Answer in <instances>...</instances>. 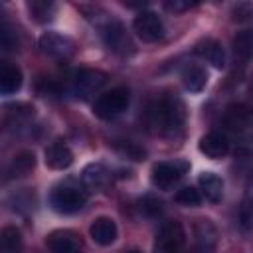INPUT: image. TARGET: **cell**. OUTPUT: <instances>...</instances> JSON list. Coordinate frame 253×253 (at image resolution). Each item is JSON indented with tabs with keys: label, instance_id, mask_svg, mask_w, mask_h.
<instances>
[{
	"label": "cell",
	"instance_id": "1",
	"mask_svg": "<svg viewBox=\"0 0 253 253\" xmlns=\"http://www.w3.org/2000/svg\"><path fill=\"white\" fill-rule=\"evenodd\" d=\"M150 126L160 134H174L186 121V107L176 95H164L156 99L148 111Z\"/></svg>",
	"mask_w": 253,
	"mask_h": 253
},
{
	"label": "cell",
	"instance_id": "2",
	"mask_svg": "<svg viewBox=\"0 0 253 253\" xmlns=\"http://www.w3.org/2000/svg\"><path fill=\"white\" fill-rule=\"evenodd\" d=\"M128 101H130V95H128V89L125 87H115L103 95H99L93 103V113L99 117V119H115L119 117L121 113L126 111L128 107Z\"/></svg>",
	"mask_w": 253,
	"mask_h": 253
},
{
	"label": "cell",
	"instance_id": "3",
	"mask_svg": "<svg viewBox=\"0 0 253 253\" xmlns=\"http://www.w3.org/2000/svg\"><path fill=\"white\" fill-rule=\"evenodd\" d=\"M87 202V192L77 186H57L51 196L49 204L57 213H75Z\"/></svg>",
	"mask_w": 253,
	"mask_h": 253
},
{
	"label": "cell",
	"instance_id": "4",
	"mask_svg": "<svg viewBox=\"0 0 253 253\" xmlns=\"http://www.w3.org/2000/svg\"><path fill=\"white\" fill-rule=\"evenodd\" d=\"M186 233L180 221H164L154 239V253H182Z\"/></svg>",
	"mask_w": 253,
	"mask_h": 253
},
{
	"label": "cell",
	"instance_id": "5",
	"mask_svg": "<svg viewBox=\"0 0 253 253\" xmlns=\"http://www.w3.org/2000/svg\"><path fill=\"white\" fill-rule=\"evenodd\" d=\"M132 30L134 34L146 42V43H152V42H158L162 36H164V26H162V20L158 18L156 12H150V10H142L134 16L132 20Z\"/></svg>",
	"mask_w": 253,
	"mask_h": 253
},
{
	"label": "cell",
	"instance_id": "6",
	"mask_svg": "<svg viewBox=\"0 0 253 253\" xmlns=\"http://www.w3.org/2000/svg\"><path fill=\"white\" fill-rule=\"evenodd\" d=\"M188 170V162L174 160V162H158L152 166L150 180L158 190H170Z\"/></svg>",
	"mask_w": 253,
	"mask_h": 253
},
{
	"label": "cell",
	"instance_id": "7",
	"mask_svg": "<svg viewBox=\"0 0 253 253\" xmlns=\"http://www.w3.org/2000/svg\"><path fill=\"white\" fill-rule=\"evenodd\" d=\"M40 49L53 59H67L75 51V42L69 36L57 32H45L40 36Z\"/></svg>",
	"mask_w": 253,
	"mask_h": 253
},
{
	"label": "cell",
	"instance_id": "8",
	"mask_svg": "<svg viewBox=\"0 0 253 253\" xmlns=\"http://www.w3.org/2000/svg\"><path fill=\"white\" fill-rule=\"evenodd\" d=\"M45 245L51 253H81V241L71 229H55L47 235Z\"/></svg>",
	"mask_w": 253,
	"mask_h": 253
},
{
	"label": "cell",
	"instance_id": "9",
	"mask_svg": "<svg viewBox=\"0 0 253 253\" xmlns=\"http://www.w3.org/2000/svg\"><path fill=\"white\" fill-rule=\"evenodd\" d=\"M107 81V75L103 71H97V69H81L75 73V79H73V87H75V93L79 97H89L91 93L99 91Z\"/></svg>",
	"mask_w": 253,
	"mask_h": 253
},
{
	"label": "cell",
	"instance_id": "10",
	"mask_svg": "<svg viewBox=\"0 0 253 253\" xmlns=\"http://www.w3.org/2000/svg\"><path fill=\"white\" fill-rule=\"evenodd\" d=\"M101 36H103L105 43L109 45V49H113V51H126L128 47H132L125 34L123 24L117 20H107L101 26Z\"/></svg>",
	"mask_w": 253,
	"mask_h": 253
},
{
	"label": "cell",
	"instance_id": "11",
	"mask_svg": "<svg viewBox=\"0 0 253 253\" xmlns=\"http://www.w3.org/2000/svg\"><path fill=\"white\" fill-rule=\"evenodd\" d=\"M198 148L208 158L217 160V158H223L229 152V140L223 134H219V132H208V134H204L200 138Z\"/></svg>",
	"mask_w": 253,
	"mask_h": 253
},
{
	"label": "cell",
	"instance_id": "12",
	"mask_svg": "<svg viewBox=\"0 0 253 253\" xmlns=\"http://www.w3.org/2000/svg\"><path fill=\"white\" fill-rule=\"evenodd\" d=\"M73 162V152L63 140H55L45 148V164L51 170H63L71 166Z\"/></svg>",
	"mask_w": 253,
	"mask_h": 253
},
{
	"label": "cell",
	"instance_id": "13",
	"mask_svg": "<svg viewBox=\"0 0 253 253\" xmlns=\"http://www.w3.org/2000/svg\"><path fill=\"white\" fill-rule=\"evenodd\" d=\"M196 53L200 57H204L208 63H211L215 69H223L225 65V51H223V45L211 38H206L202 42L196 43Z\"/></svg>",
	"mask_w": 253,
	"mask_h": 253
},
{
	"label": "cell",
	"instance_id": "14",
	"mask_svg": "<svg viewBox=\"0 0 253 253\" xmlns=\"http://www.w3.org/2000/svg\"><path fill=\"white\" fill-rule=\"evenodd\" d=\"M89 235L97 245H111L117 239V223L111 217H97L89 227Z\"/></svg>",
	"mask_w": 253,
	"mask_h": 253
},
{
	"label": "cell",
	"instance_id": "15",
	"mask_svg": "<svg viewBox=\"0 0 253 253\" xmlns=\"http://www.w3.org/2000/svg\"><path fill=\"white\" fill-rule=\"evenodd\" d=\"M109 182V170L99 164V162H93V164H87L81 172V184L85 190L89 192H97L101 190L105 184Z\"/></svg>",
	"mask_w": 253,
	"mask_h": 253
},
{
	"label": "cell",
	"instance_id": "16",
	"mask_svg": "<svg viewBox=\"0 0 253 253\" xmlns=\"http://www.w3.org/2000/svg\"><path fill=\"white\" fill-rule=\"evenodd\" d=\"M196 233V247L194 253H213L215 249V229L208 219H198L194 225Z\"/></svg>",
	"mask_w": 253,
	"mask_h": 253
},
{
	"label": "cell",
	"instance_id": "17",
	"mask_svg": "<svg viewBox=\"0 0 253 253\" xmlns=\"http://www.w3.org/2000/svg\"><path fill=\"white\" fill-rule=\"evenodd\" d=\"M182 83L186 87V91L190 93H200L206 89L208 85V73L202 65L198 63H190L182 69Z\"/></svg>",
	"mask_w": 253,
	"mask_h": 253
},
{
	"label": "cell",
	"instance_id": "18",
	"mask_svg": "<svg viewBox=\"0 0 253 253\" xmlns=\"http://www.w3.org/2000/svg\"><path fill=\"white\" fill-rule=\"evenodd\" d=\"M198 184H200V190L204 194L206 200H210L211 204H217L221 202V196H223V182L217 174L213 172H202L200 178H198Z\"/></svg>",
	"mask_w": 253,
	"mask_h": 253
},
{
	"label": "cell",
	"instance_id": "19",
	"mask_svg": "<svg viewBox=\"0 0 253 253\" xmlns=\"http://www.w3.org/2000/svg\"><path fill=\"white\" fill-rule=\"evenodd\" d=\"M34 166H36V156H34V152L22 150V152H18V154L12 158V162L8 164V168H6V178L10 180V178L28 176V174L34 170Z\"/></svg>",
	"mask_w": 253,
	"mask_h": 253
},
{
	"label": "cell",
	"instance_id": "20",
	"mask_svg": "<svg viewBox=\"0 0 253 253\" xmlns=\"http://www.w3.org/2000/svg\"><path fill=\"white\" fill-rule=\"evenodd\" d=\"M22 87V71L12 63H2L0 69V91L4 95H12Z\"/></svg>",
	"mask_w": 253,
	"mask_h": 253
},
{
	"label": "cell",
	"instance_id": "21",
	"mask_svg": "<svg viewBox=\"0 0 253 253\" xmlns=\"http://www.w3.org/2000/svg\"><path fill=\"white\" fill-rule=\"evenodd\" d=\"M251 119H253V111L247 109L245 105H231V107L225 111V125H227L231 130H235V132H239V130H243L245 126H249Z\"/></svg>",
	"mask_w": 253,
	"mask_h": 253
},
{
	"label": "cell",
	"instance_id": "22",
	"mask_svg": "<svg viewBox=\"0 0 253 253\" xmlns=\"http://www.w3.org/2000/svg\"><path fill=\"white\" fill-rule=\"evenodd\" d=\"M233 53L241 61H249L253 57V30H241L233 36Z\"/></svg>",
	"mask_w": 253,
	"mask_h": 253
},
{
	"label": "cell",
	"instance_id": "23",
	"mask_svg": "<svg viewBox=\"0 0 253 253\" xmlns=\"http://www.w3.org/2000/svg\"><path fill=\"white\" fill-rule=\"evenodd\" d=\"M28 10L32 14V18L40 24H45L49 20H53V14H55V4L53 2H47V0H32L28 2Z\"/></svg>",
	"mask_w": 253,
	"mask_h": 253
},
{
	"label": "cell",
	"instance_id": "24",
	"mask_svg": "<svg viewBox=\"0 0 253 253\" xmlns=\"http://www.w3.org/2000/svg\"><path fill=\"white\" fill-rule=\"evenodd\" d=\"M2 249H4V253H20L22 237L14 225H6L2 229Z\"/></svg>",
	"mask_w": 253,
	"mask_h": 253
},
{
	"label": "cell",
	"instance_id": "25",
	"mask_svg": "<svg viewBox=\"0 0 253 253\" xmlns=\"http://www.w3.org/2000/svg\"><path fill=\"white\" fill-rule=\"evenodd\" d=\"M239 217H241V225H243V227H251V225H253V184L247 186L245 198H243V202H241Z\"/></svg>",
	"mask_w": 253,
	"mask_h": 253
},
{
	"label": "cell",
	"instance_id": "26",
	"mask_svg": "<svg viewBox=\"0 0 253 253\" xmlns=\"http://www.w3.org/2000/svg\"><path fill=\"white\" fill-rule=\"evenodd\" d=\"M176 202L180 204V206H200V202H202V194L196 190V188H192V186H186V188H182V190H178V194H176Z\"/></svg>",
	"mask_w": 253,
	"mask_h": 253
},
{
	"label": "cell",
	"instance_id": "27",
	"mask_svg": "<svg viewBox=\"0 0 253 253\" xmlns=\"http://www.w3.org/2000/svg\"><path fill=\"white\" fill-rule=\"evenodd\" d=\"M117 150L121 152V154H125L126 158H132V160H142L144 158V150L140 148V146H136L134 142H119L117 144Z\"/></svg>",
	"mask_w": 253,
	"mask_h": 253
},
{
	"label": "cell",
	"instance_id": "28",
	"mask_svg": "<svg viewBox=\"0 0 253 253\" xmlns=\"http://www.w3.org/2000/svg\"><path fill=\"white\" fill-rule=\"evenodd\" d=\"M140 206H142V210H144L148 215H156V213L162 211V202L156 200L154 196H146V198L140 202Z\"/></svg>",
	"mask_w": 253,
	"mask_h": 253
},
{
	"label": "cell",
	"instance_id": "29",
	"mask_svg": "<svg viewBox=\"0 0 253 253\" xmlns=\"http://www.w3.org/2000/svg\"><path fill=\"white\" fill-rule=\"evenodd\" d=\"M0 42H2V47H4V49H14V47H16V38L12 36V30H10L6 24H2Z\"/></svg>",
	"mask_w": 253,
	"mask_h": 253
},
{
	"label": "cell",
	"instance_id": "30",
	"mask_svg": "<svg viewBox=\"0 0 253 253\" xmlns=\"http://www.w3.org/2000/svg\"><path fill=\"white\" fill-rule=\"evenodd\" d=\"M194 4L192 2H182V0H174V2H166V8L172 10V12H182V10H188L192 8Z\"/></svg>",
	"mask_w": 253,
	"mask_h": 253
},
{
	"label": "cell",
	"instance_id": "31",
	"mask_svg": "<svg viewBox=\"0 0 253 253\" xmlns=\"http://www.w3.org/2000/svg\"><path fill=\"white\" fill-rule=\"evenodd\" d=\"M128 253H140V251H136V249H134V251H128Z\"/></svg>",
	"mask_w": 253,
	"mask_h": 253
}]
</instances>
